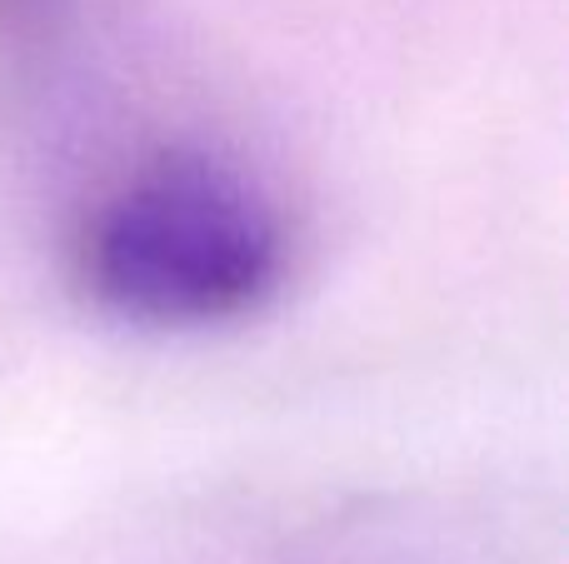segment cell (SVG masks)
<instances>
[{
    "instance_id": "cell-1",
    "label": "cell",
    "mask_w": 569,
    "mask_h": 564,
    "mask_svg": "<svg viewBox=\"0 0 569 564\" xmlns=\"http://www.w3.org/2000/svg\"><path fill=\"white\" fill-rule=\"evenodd\" d=\"M284 230L230 165L166 155L90 210L80 285L120 325L206 330L256 315L280 285Z\"/></svg>"
},
{
    "instance_id": "cell-2",
    "label": "cell",
    "mask_w": 569,
    "mask_h": 564,
    "mask_svg": "<svg viewBox=\"0 0 569 564\" xmlns=\"http://www.w3.org/2000/svg\"><path fill=\"white\" fill-rule=\"evenodd\" d=\"M60 10L66 0H0V80L16 75L40 50V40L56 36Z\"/></svg>"
}]
</instances>
